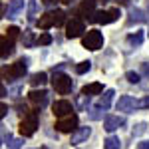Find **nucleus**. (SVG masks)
<instances>
[{"label":"nucleus","instance_id":"f257e3e1","mask_svg":"<svg viewBox=\"0 0 149 149\" xmlns=\"http://www.w3.org/2000/svg\"><path fill=\"white\" fill-rule=\"evenodd\" d=\"M64 22H66V12L64 10H50L44 16H40V20L36 24L42 30H50L52 26H62Z\"/></svg>","mask_w":149,"mask_h":149},{"label":"nucleus","instance_id":"f03ea898","mask_svg":"<svg viewBox=\"0 0 149 149\" xmlns=\"http://www.w3.org/2000/svg\"><path fill=\"white\" fill-rule=\"evenodd\" d=\"M52 88H54L58 93L66 95V93L72 92V88H74V80H72V78H68L66 74L54 72V78H52Z\"/></svg>","mask_w":149,"mask_h":149},{"label":"nucleus","instance_id":"7ed1b4c3","mask_svg":"<svg viewBox=\"0 0 149 149\" xmlns=\"http://www.w3.org/2000/svg\"><path fill=\"white\" fill-rule=\"evenodd\" d=\"M81 44H84L86 50L95 52V50H100V48L103 46V34L100 30H88V32L84 34V38H81Z\"/></svg>","mask_w":149,"mask_h":149},{"label":"nucleus","instance_id":"20e7f679","mask_svg":"<svg viewBox=\"0 0 149 149\" xmlns=\"http://www.w3.org/2000/svg\"><path fill=\"white\" fill-rule=\"evenodd\" d=\"M38 127V111H30L28 115H24L22 123H20V135L22 137H32Z\"/></svg>","mask_w":149,"mask_h":149},{"label":"nucleus","instance_id":"39448f33","mask_svg":"<svg viewBox=\"0 0 149 149\" xmlns=\"http://www.w3.org/2000/svg\"><path fill=\"white\" fill-rule=\"evenodd\" d=\"M115 107H117V111H125V113H133L135 109H141L143 107V100L139 102L135 100L133 95H121L117 103H115Z\"/></svg>","mask_w":149,"mask_h":149},{"label":"nucleus","instance_id":"423d86ee","mask_svg":"<svg viewBox=\"0 0 149 149\" xmlns=\"http://www.w3.org/2000/svg\"><path fill=\"white\" fill-rule=\"evenodd\" d=\"M119 16H121L119 8H109V10H95V14H93L92 18H90V22H95V24H111V22H115Z\"/></svg>","mask_w":149,"mask_h":149},{"label":"nucleus","instance_id":"0eeeda50","mask_svg":"<svg viewBox=\"0 0 149 149\" xmlns=\"http://www.w3.org/2000/svg\"><path fill=\"white\" fill-rule=\"evenodd\" d=\"M56 129L62 131V133H74L78 129V115L72 113V115H66V117H60L56 121Z\"/></svg>","mask_w":149,"mask_h":149},{"label":"nucleus","instance_id":"6e6552de","mask_svg":"<svg viewBox=\"0 0 149 149\" xmlns=\"http://www.w3.org/2000/svg\"><path fill=\"white\" fill-rule=\"evenodd\" d=\"M26 72H28V58H20L18 62H14L8 70V78L10 80H20L26 76Z\"/></svg>","mask_w":149,"mask_h":149},{"label":"nucleus","instance_id":"1a4fd4ad","mask_svg":"<svg viewBox=\"0 0 149 149\" xmlns=\"http://www.w3.org/2000/svg\"><path fill=\"white\" fill-rule=\"evenodd\" d=\"M86 32V26H84V20L81 18H72L66 26V38H80L81 34Z\"/></svg>","mask_w":149,"mask_h":149},{"label":"nucleus","instance_id":"9d476101","mask_svg":"<svg viewBox=\"0 0 149 149\" xmlns=\"http://www.w3.org/2000/svg\"><path fill=\"white\" fill-rule=\"evenodd\" d=\"M52 109H54V115H56V117H66V115H72L74 105H72L68 100H58V102L52 103Z\"/></svg>","mask_w":149,"mask_h":149},{"label":"nucleus","instance_id":"9b49d317","mask_svg":"<svg viewBox=\"0 0 149 149\" xmlns=\"http://www.w3.org/2000/svg\"><path fill=\"white\" fill-rule=\"evenodd\" d=\"M28 97H30V102L36 103L40 109H42V107H46L48 102H50V93H48L46 90H32V92L28 93Z\"/></svg>","mask_w":149,"mask_h":149},{"label":"nucleus","instance_id":"f8f14e48","mask_svg":"<svg viewBox=\"0 0 149 149\" xmlns=\"http://www.w3.org/2000/svg\"><path fill=\"white\" fill-rule=\"evenodd\" d=\"M123 125H125V119L119 117V115H107L103 119V129L107 133H113L115 129H119V127H123Z\"/></svg>","mask_w":149,"mask_h":149},{"label":"nucleus","instance_id":"ddd939ff","mask_svg":"<svg viewBox=\"0 0 149 149\" xmlns=\"http://www.w3.org/2000/svg\"><path fill=\"white\" fill-rule=\"evenodd\" d=\"M92 135V127H78L74 133H72V145H80V143H84V141H88V137Z\"/></svg>","mask_w":149,"mask_h":149},{"label":"nucleus","instance_id":"4468645a","mask_svg":"<svg viewBox=\"0 0 149 149\" xmlns=\"http://www.w3.org/2000/svg\"><path fill=\"white\" fill-rule=\"evenodd\" d=\"M22 10H24V0H10L8 8H2V14L6 18H16Z\"/></svg>","mask_w":149,"mask_h":149},{"label":"nucleus","instance_id":"2eb2a0df","mask_svg":"<svg viewBox=\"0 0 149 149\" xmlns=\"http://www.w3.org/2000/svg\"><path fill=\"white\" fill-rule=\"evenodd\" d=\"M95 4H97V0H81L80 8H78V14L90 20L93 14H95Z\"/></svg>","mask_w":149,"mask_h":149},{"label":"nucleus","instance_id":"dca6fc26","mask_svg":"<svg viewBox=\"0 0 149 149\" xmlns=\"http://www.w3.org/2000/svg\"><path fill=\"white\" fill-rule=\"evenodd\" d=\"M127 22L129 24H145L147 22V16H145V12L141 10V8H131L129 10V18H127Z\"/></svg>","mask_w":149,"mask_h":149},{"label":"nucleus","instance_id":"f3484780","mask_svg":"<svg viewBox=\"0 0 149 149\" xmlns=\"http://www.w3.org/2000/svg\"><path fill=\"white\" fill-rule=\"evenodd\" d=\"M81 93H86V95H100V93H103V84H100V81L88 84V86L81 88Z\"/></svg>","mask_w":149,"mask_h":149},{"label":"nucleus","instance_id":"a211bd4d","mask_svg":"<svg viewBox=\"0 0 149 149\" xmlns=\"http://www.w3.org/2000/svg\"><path fill=\"white\" fill-rule=\"evenodd\" d=\"M113 95H115L113 90H105V92H103V95L100 97L97 105H100V107H103V109H109V105H111V100H113Z\"/></svg>","mask_w":149,"mask_h":149},{"label":"nucleus","instance_id":"6ab92c4d","mask_svg":"<svg viewBox=\"0 0 149 149\" xmlns=\"http://www.w3.org/2000/svg\"><path fill=\"white\" fill-rule=\"evenodd\" d=\"M127 44H129L131 48H137V46H141V44H143V32H141V30H137L135 34L127 36Z\"/></svg>","mask_w":149,"mask_h":149},{"label":"nucleus","instance_id":"aec40b11","mask_svg":"<svg viewBox=\"0 0 149 149\" xmlns=\"http://www.w3.org/2000/svg\"><path fill=\"white\" fill-rule=\"evenodd\" d=\"M48 81V74L46 72H38V74H34L32 78H30V84L34 86V88H38V86H44Z\"/></svg>","mask_w":149,"mask_h":149},{"label":"nucleus","instance_id":"412c9836","mask_svg":"<svg viewBox=\"0 0 149 149\" xmlns=\"http://www.w3.org/2000/svg\"><path fill=\"white\" fill-rule=\"evenodd\" d=\"M12 52H14V42L8 40V38H4V40H2V60H6L8 56H12Z\"/></svg>","mask_w":149,"mask_h":149},{"label":"nucleus","instance_id":"4be33fe9","mask_svg":"<svg viewBox=\"0 0 149 149\" xmlns=\"http://www.w3.org/2000/svg\"><path fill=\"white\" fill-rule=\"evenodd\" d=\"M119 147H121V141H119V137L109 135V137L103 141V149H119Z\"/></svg>","mask_w":149,"mask_h":149},{"label":"nucleus","instance_id":"5701e85b","mask_svg":"<svg viewBox=\"0 0 149 149\" xmlns=\"http://www.w3.org/2000/svg\"><path fill=\"white\" fill-rule=\"evenodd\" d=\"M20 40H22L24 46H34V44H38V42L34 40V34H32L30 30H24V34H22V38H20Z\"/></svg>","mask_w":149,"mask_h":149},{"label":"nucleus","instance_id":"b1692460","mask_svg":"<svg viewBox=\"0 0 149 149\" xmlns=\"http://www.w3.org/2000/svg\"><path fill=\"white\" fill-rule=\"evenodd\" d=\"M90 97L92 95H86V93H81V95H78V100H76V103H78V109H88V105H90Z\"/></svg>","mask_w":149,"mask_h":149},{"label":"nucleus","instance_id":"393cba45","mask_svg":"<svg viewBox=\"0 0 149 149\" xmlns=\"http://www.w3.org/2000/svg\"><path fill=\"white\" fill-rule=\"evenodd\" d=\"M90 70H92V62L86 60V62H80V64L76 66V74H80V76H81V74H88Z\"/></svg>","mask_w":149,"mask_h":149},{"label":"nucleus","instance_id":"a878e982","mask_svg":"<svg viewBox=\"0 0 149 149\" xmlns=\"http://www.w3.org/2000/svg\"><path fill=\"white\" fill-rule=\"evenodd\" d=\"M18 36H20V28H18V26H8V30H6V38L14 42Z\"/></svg>","mask_w":149,"mask_h":149},{"label":"nucleus","instance_id":"bb28decb","mask_svg":"<svg viewBox=\"0 0 149 149\" xmlns=\"http://www.w3.org/2000/svg\"><path fill=\"white\" fill-rule=\"evenodd\" d=\"M36 42H38L40 46H48V44H52V36L48 34V32H42V34L36 38Z\"/></svg>","mask_w":149,"mask_h":149},{"label":"nucleus","instance_id":"cd10ccee","mask_svg":"<svg viewBox=\"0 0 149 149\" xmlns=\"http://www.w3.org/2000/svg\"><path fill=\"white\" fill-rule=\"evenodd\" d=\"M36 10H38V0H32V2H30V8H28V20H30V22H34Z\"/></svg>","mask_w":149,"mask_h":149},{"label":"nucleus","instance_id":"c85d7f7f","mask_svg":"<svg viewBox=\"0 0 149 149\" xmlns=\"http://www.w3.org/2000/svg\"><path fill=\"white\" fill-rule=\"evenodd\" d=\"M103 111H105L103 107L95 105L93 109H90V117H92V119H102V117H103Z\"/></svg>","mask_w":149,"mask_h":149},{"label":"nucleus","instance_id":"c756f323","mask_svg":"<svg viewBox=\"0 0 149 149\" xmlns=\"http://www.w3.org/2000/svg\"><path fill=\"white\" fill-rule=\"evenodd\" d=\"M125 80L129 81V84H139L141 76H139L137 72H127V74H125Z\"/></svg>","mask_w":149,"mask_h":149},{"label":"nucleus","instance_id":"7c9ffc66","mask_svg":"<svg viewBox=\"0 0 149 149\" xmlns=\"http://www.w3.org/2000/svg\"><path fill=\"white\" fill-rule=\"evenodd\" d=\"M145 131H147V123H143V121H141V123H137V125L133 127V137H137V135L145 133Z\"/></svg>","mask_w":149,"mask_h":149},{"label":"nucleus","instance_id":"2f4dec72","mask_svg":"<svg viewBox=\"0 0 149 149\" xmlns=\"http://www.w3.org/2000/svg\"><path fill=\"white\" fill-rule=\"evenodd\" d=\"M6 145H8V147H10V149H22V139H18V137L14 139V137H12L10 141L6 143Z\"/></svg>","mask_w":149,"mask_h":149},{"label":"nucleus","instance_id":"473e14b6","mask_svg":"<svg viewBox=\"0 0 149 149\" xmlns=\"http://www.w3.org/2000/svg\"><path fill=\"white\" fill-rule=\"evenodd\" d=\"M8 113V107H6V103H2V111H0V117H6Z\"/></svg>","mask_w":149,"mask_h":149},{"label":"nucleus","instance_id":"72a5a7b5","mask_svg":"<svg viewBox=\"0 0 149 149\" xmlns=\"http://www.w3.org/2000/svg\"><path fill=\"white\" fill-rule=\"evenodd\" d=\"M143 74L149 78V62H145V64H143Z\"/></svg>","mask_w":149,"mask_h":149},{"label":"nucleus","instance_id":"f704fd0d","mask_svg":"<svg viewBox=\"0 0 149 149\" xmlns=\"http://www.w3.org/2000/svg\"><path fill=\"white\" fill-rule=\"evenodd\" d=\"M139 149H149V141H141L139 143Z\"/></svg>","mask_w":149,"mask_h":149},{"label":"nucleus","instance_id":"c9c22d12","mask_svg":"<svg viewBox=\"0 0 149 149\" xmlns=\"http://www.w3.org/2000/svg\"><path fill=\"white\" fill-rule=\"evenodd\" d=\"M143 107H147V109H149V95L145 97V100H143Z\"/></svg>","mask_w":149,"mask_h":149},{"label":"nucleus","instance_id":"e433bc0d","mask_svg":"<svg viewBox=\"0 0 149 149\" xmlns=\"http://www.w3.org/2000/svg\"><path fill=\"white\" fill-rule=\"evenodd\" d=\"M0 95H2V97H6V88H4V86L0 88Z\"/></svg>","mask_w":149,"mask_h":149},{"label":"nucleus","instance_id":"4c0bfd02","mask_svg":"<svg viewBox=\"0 0 149 149\" xmlns=\"http://www.w3.org/2000/svg\"><path fill=\"white\" fill-rule=\"evenodd\" d=\"M46 2H50V0H46Z\"/></svg>","mask_w":149,"mask_h":149},{"label":"nucleus","instance_id":"58836bf2","mask_svg":"<svg viewBox=\"0 0 149 149\" xmlns=\"http://www.w3.org/2000/svg\"><path fill=\"white\" fill-rule=\"evenodd\" d=\"M147 34H149V30H147Z\"/></svg>","mask_w":149,"mask_h":149}]
</instances>
